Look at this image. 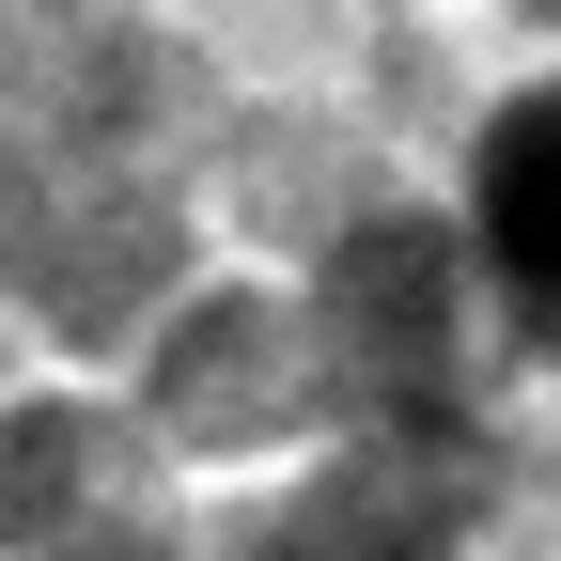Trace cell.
Returning a JSON list of instances; mask_svg holds the SVG:
<instances>
[{
  "mask_svg": "<svg viewBox=\"0 0 561 561\" xmlns=\"http://www.w3.org/2000/svg\"><path fill=\"white\" fill-rule=\"evenodd\" d=\"M500 250H515L530 297H561V110H530L500 140Z\"/></svg>",
  "mask_w": 561,
  "mask_h": 561,
  "instance_id": "1",
  "label": "cell"
}]
</instances>
